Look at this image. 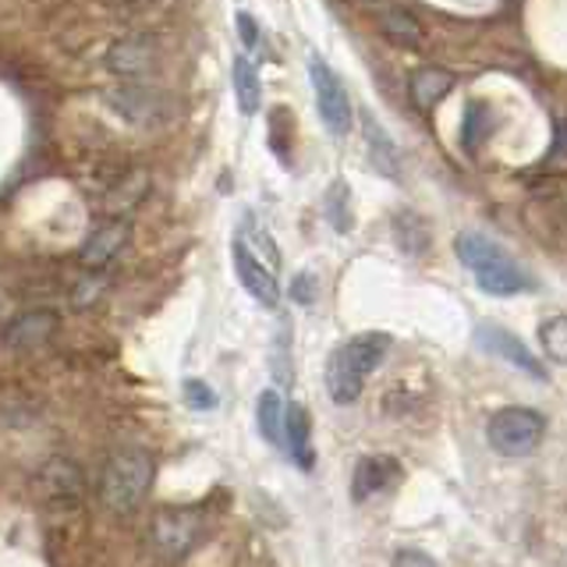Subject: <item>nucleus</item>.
Segmentation results:
<instances>
[{"instance_id": "f257e3e1", "label": "nucleus", "mask_w": 567, "mask_h": 567, "mask_svg": "<svg viewBox=\"0 0 567 567\" xmlns=\"http://www.w3.org/2000/svg\"><path fill=\"white\" fill-rule=\"evenodd\" d=\"M390 333L369 330L351 337L348 344H341L327 362V394L333 398V404H354L362 398L365 380L383 365L386 351H390Z\"/></svg>"}, {"instance_id": "f03ea898", "label": "nucleus", "mask_w": 567, "mask_h": 567, "mask_svg": "<svg viewBox=\"0 0 567 567\" xmlns=\"http://www.w3.org/2000/svg\"><path fill=\"white\" fill-rule=\"evenodd\" d=\"M454 252H457L461 262L468 266L475 284L486 295L511 298V295L532 291V277L522 270V262H514L496 241H489L483 235H457Z\"/></svg>"}, {"instance_id": "7ed1b4c3", "label": "nucleus", "mask_w": 567, "mask_h": 567, "mask_svg": "<svg viewBox=\"0 0 567 567\" xmlns=\"http://www.w3.org/2000/svg\"><path fill=\"white\" fill-rule=\"evenodd\" d=\"M150 486H153V457L146 451L124 447L111 454V461L103 465L100 496H103V504L117 514L135 511L142 504V496L150 493Z\"/></svg>"}, {"instance_id": "20e7f679", "label": "nucleus", "mask_w": 567, "mask_h": 567, "mask_svg": "<svg viewBox=\"0 0 567 567\" xmlns=\"http://www.w3.org/2000/svg\"><path fill=\"white\" fill-rule=\"evenodd\" d=\"M543 433H546V419L536 408H501L486 425L489 447L504 457L532 454L543 443Z\"/></svg>"}, {"instance_id": "39448f33", "label": "nucleus", "mask_w": 567, "mask_h": 567, "mask_svg": "<svg viewBox=\"0 0 567 567\" xmlns=\"http://www.w3.org/2000/svg\"><path fill=\"white\" fill-rule=\"evenodd\" d=\"M309 82H312V93H316V106H319V117H323L327 132L344 138L351 132V121H354V106L344 82L337 79V71L319 58L312 50L309 53Z\"/></svg>"}, {"instance_id": "423d86ee", "label": "nucleus", "mask_w": 567, "mask_h": 567, "mask_svg": "<svg viewBox=\"0 0 567 567\" xmlns=\"http://www.w3.org/2000/svg\"><path fill=\"white\" fill-rule=\"evenodd\" d=\"M106 71L124 82H146L150 75H156L159 68V43L156 35L146 32H135V35H124V40L106 47V58H103Z\"/></svg>"}, {"instance_id": "0eeeda50", "label": "nucleus", "mask_w": 567, "mask_h": 567, "mask_svg": "<svg viewBox=\"0 0 567 567\" xmlns=\"http://www.w3.org/2000/svg\"><path fill=\"white\" fill-rule=\"evenodd\" d=\"M103 100L114 114H121L128 124H135V128L159 124L167 114L164 96H159L150 82H117L114 89H106Z\"/></svg>"}, {"instance_id": "6e6552de", "label": "nucleus", "mask_w": 567, "mask_h": 567, "mask_svg": "<svg viewBox=\"0 0 567 567\" xmlns=\"http://www.w3.org/2000/svg\"><path fill=\"white\" fill-rule=\"evenodd\" d=\"M230 259H235V274L241 280V288L248 291V298L259 301L262 309H277L280 306V284H277V274L270 270V266L259 262L252 252H248V245L241 238L230 241Z\"/></svg>"}, {"instance_id": "1a4fd4ad", "label": "nucleus", "mask_w": 567, "mask_h": 567, "mask_svg": "<svg viewBox=\"0 0 567 567\" xmlns=\"http://www.w3.org/2000/svg\"><path fill=\"white\" fill-rule=\"evenodd\" d=\"M362 135H365L372 167H377L386 177V182H401V150H398V142L386 135V128L372 114H362Z\"/></svg>"}, {"instance_id": "9d476101", "label": "nucleus", "mask_w": 567, "mask_h": 567, "mask_svg": "<svg viewBox=\"0 0 567 567\" xmlns=\"http://www.w3.org/2000/svg\"><path fill=\"white\" fill-rule=\"evenodd\" d=\"M280 447H288V454L298 461V468H312V422H309V412L301 404L284 408Z\"/></svg>"}, {"instance_id": "9b49d317", "label": "nucleus", "mask_w": 567, "mask_h": 567, "mask_svg": "<svg viewBox=\"0 0 567 567\" xmlns=\"http://www.w3.org/2000/svg\"><path fill=\"white\" fill-rule=\"evenodd\" d=\"M398 461L394 457H383V454H377V457H362L359 465H354V483H351V496L354 501H372L377 493H383L390 483L398 478Z\"/></svg>"}, {"instance_id": "f8f14e48", "label": "nucleus", "mask_w": 567, "mask_h": 567, "mask_svg": "<svg viewBox=\"0 0 567 567\" xmlns=\"http://www.w3.org/2000/svg\"><path fill=\"white\" fill-rule=\"evenodd\" d=\"M478 344H483L486 351H493V354H501V359H507L511 365L532 372V377H543V365L532 359V351L518 341V337H511L507 330H501V327H478Z\"/></svg>"}, {"instance_id": "ddd939ff", "label": "nucleus", "mask_w": 567, "mask_h": 567, "mask_svg": "<svg viewBox=\"0 0 567 567\" xmlns=\"http://www.w3.org/2000/svg\"><path fill=\"white\" fill-rule=\"evenodd\" d=\"M230 85H235V100H238V111L245 117H256L259 114V103H262V79L256 64L238 53L235 61H230Z\"/></svg>"}, {"instance_id": "4468645a", "label": "nucleus", "mask_w": 567, "mask_h": 567, "mask_svg": "<svg viewBox=\"0 0 567 567\" xmlns=\"http://www.w3.org/2000/svg\"><path fill=\"white\" fill-rule=\"evenodd\" d=\"M128 230L132 224L128 220H111V224H103L93 238L85 241L82 248V262L85 266H106L111 262L124 245H128Z\"/></svg>"}, {"instance_id": "2eb2a0df", "label": "nucleus", "mask_w": 567, "mask_h": 567, "mask_svg": "<svg viewBox=\"0 0 567 567\" xmlns=\"http://www.w3.org/2000/svg\"><path fill=\"white\" fill-rule=\"evenodd\" d=\"M451 89H454V79L440 68H422L412 75V100H415V106H422V111H433Z\"/></svg>"}, {"instance_id": "dca6fc26", "label": "nucleus", "mask_w": 567, "mask_h": 567, "mask_svg": "<svg viewBox=\"0 0 567 567\" xmlns=\"http://www.w3.org/2000/svg\"><path fill=\"white\" fill-rule=\"evenodd\" d=\"M380 25H383V35H390V40L401 47H419L422 40V25L415 22V14L404 8H383Z\"/></svg>"}, {"instance_id": "f3484780", "label": "nucleus", "mask_w": 567, "mask_h": 567, "mask_svg": "<svg viewBox=\"0 0 567 567\" xmlns=\"http://www.w3.org/2000/svg\"><path fill=\"white\" fill-rule=\"evenodd\" d=\"M280 422H284V401L277 398V390H266L256 404V425L266 440L277 443V447H280Z\"/></svg>"}, {"instance_id": "a211bd4d", "label": "nucleus", "mask_w": 567, "mask_h": 567, "mask_svg": "<svg viewBox=\"0 0 567 567\" xmlns=\"http://www.w3.org/2000/svg\"><path fill=\"white\" fill-rule=\"evenodd\" d=\"M53 330V316L50 312H32V316H25V319H18V323L11 327V341L14 344H35V341H43V337Z\"/></svg>"}, {"instance_id": "6ab92c4d", "label": "nucleus", "mask_w": 567, "mask_h": 567, "mask_svg": "<svg viewBox=\"0 0 567 567\" xmlns=\"http://www.w3.org/2000/svg\"><path fill=\"white\" fill-rule=\"evenodd\" d=\"M539 341H543V351L554 359L557 365L567 359V323H564V316H554L549 323H543V330H539Z\"/></svg>"}, {"instance_id": "aec40b11", "label": "nucleus", "mask_w": 567, "mask_h": 567, "mask_svg": "<svg viewBox=\"0 0 567 567\" xmlns=\"http://www.w3.org/2000/svg\"><path fill=\"white\" fill-rule=\"evenodd\" d=\"M348 185L344 182H337L333 188H330V195H327V213H330V220H333V227L337 230H348V224H351V213H348Z\"/></svg>"}, {"instance_id": "412c9836", "label": "nucleus", "mask_w": 567, "mask_h": 567, "mask_svg": "<svg viewBox=\"0 0 567 567\" xmlns=\"http://www.w3.org/2000/svg\"><path fill=\"white\" fill-rule=\"evenodd\" d=\"M235 22H238V32H241L245 50H259V47H262V35H259L256 18L248 14V11H238V14H235Z\"/></svg>"}, {"instance_id": "4be33fe9", "label": "nucleus", "mask_w": 567, "mask_h": 567, "mask_svg": "<svg viewBox=\"0 0 567 567\" xmlns=\"http://www.w3.org/2000/svg\"><path fill=\"white\" fill-rule=\"evenodd\" d=\"M185 394H188V404H195V408H213V404H217L213 390L206 383H199V380H188L185 383Z\"/></svg>"}, {"instance_id": "5701e85b", "label": "nucleus", "mask_w": 567, "mask_h": 567, "mask_svg": "<svg viewBox=\"0 0 567 567\" xmlns=\"http://www.w3.org/2000/svg\"><path fill=\"white\" fill-rule=\"evenodd\" d=\"M394 567H436L425 554H419V549H401V554L394 557Z\"/></svg>"}, {"instance_id": "b1692460", "label": "nucleus", "mask_w": 567, "mask_h": 567, "mask_svg": "<svg viewBox=\"0 0 567 567\" xmlns=\"http://www.w3.org/2000/svg\"><path fill=\"white\" fill-rule=\"evenodd\" d=\"M365 4H377V0H365Z\"/></svg>"}]
</instances>
